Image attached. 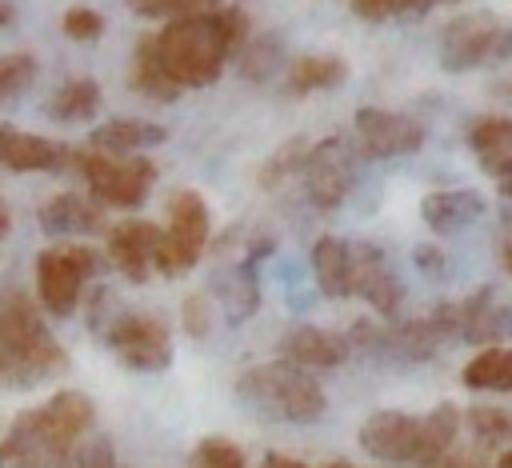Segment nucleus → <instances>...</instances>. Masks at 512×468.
Wrapping results in <instances>:
<instances>
[{
	"label": "nucleus",
	"mask_w": 512,
	"mask_h": 468,
	"mask_svg": "<svg viewBox=\"0 0 512 468\" xmlns=\"http://www.w3.org/2000/svg\"><path fill=\"white\" fill-rule=\"evenodd\" d=\"M244 40H248L244 8L188 12L168 20L160 32H152V48L180 92L216 84V76L224 72V60H232L244 48Z\"/></svg>",
	"instance_id": "f257e3e1"
},
{
	"label": "nucleus",
	"mask_w": 512,
	"mask_h": 468,
	"mask_svg": "<svg viewBox=\"0 0 512 468\" xmlns=\"http://www.w3.org/2000/svg\"><path fill=\"white\" fill-rule=\"evenodd\" d=\"M96 424V408L84 392L64 388L48 404L12 420L0 440V468H72L80 436Z\"/></svg>",
	"instance_id": "f03ea898"
},
{
	"label": "nucleus",
	"mask_w": 512,
	"mask_h": 468,
	"mask_svg": "<svg viewBox=\"0 0 512 468\" xmlns=\"http://www.w3.org/2000/svg\"><path fill=\"white\" fill-rule=\"evenodd\" d=\"M460 432V408L456 404H436L428 416H408V412H372L360 424V448L384 464L396 468H436Z\"/></svg>",
	"instance_id": "7ed1b4c3"
},
{
	"label": "nucleus",
	"mask_w": 512,
	"mask_h": 468,
	"mask_svg": "<svg viewBox=\"0 0 512 468\" xmlns=\"http://www.w3.org/2000/svg\"><path fill=\"white\" fill-rule=\"evenodd\" d=\"M68 368V352L44 328L40 308L20 292H0V388H36Z\"/></svg>",
	"instance_id": "20e7f679"
},
{
	"label": "nucleus",
	"mask_w": 512,
	"mask_h": 468,
	"mask_svg": "<svg viewBox=\"0 0 512 468\" xmlns=\"http://www.w3.org/2000/svg\"><path fill=\"white\" fill-rule=\"evenodd\" d=\"M236 396L244 408L260 412L268 420H284V424H312L328 408L320 380L284 360L244 368L236 380Z\"/></svg>",
	"instance_id": "39448f33"
},
{
	"label": "nucleus",
	"mask_w": 512,
	"mask_h": 468,
	"mask_svg": "<svg viewBox=\"0 0 512 468\" xmlns=\"http://www.w3.org/2000/svg\"><path fill=\"white\" fill-rule=\"evenodd\" d=\"M452 336V320H448V304H436V312L420 316V320H400V324H372L360 320L352 324L348 348H360L376 360H428L444 340Z\"/></svg>",
	"instance_id": "423d86ee"
},
{
	"label": "nucleus",
	"mask_w": 512,
	"mask_h": 468,
	"mask_svg": "<svg viewBox=\"0 0 512 468\" xmlns=\"http://www.w3.org/2000/svg\"><path fill=\"white\" fill-rule=\"evenodd\" d=\"M68 164L84 176L88 192L112 208H140L156 184V164L148 156H108V152H72Z\"/></svg>",
	"instance_id": "0eeeda50"
},
{
	"label": "nucleus",
	"mask_w": 512,
	"mask_h": 468,
	"mask_svg": "<svg viewBox=\"0 0 512 468\" xmlns=\"http://www.w3.org/2000/svg\"><path fill=\"white\" fill-rule=\"evenodd\" d=\"M512 60V24L500 16H456L440 28V68L444 72H472Z\"/></svg>",
	"instance_id": "6e6552de"
},
{
	"label": "nucleus",
	"mask_w": 512,
	"mask_h": 468,
	"mask_svg": "<svg viewBox=\"0 0 512 468\" xmlns=\"http://www.w3.org/2000/svg\"><path fill=\"white\" fill-rule=\"evenodd\" d=\"M208 204L196 188H176L168 196V228L160 232V248H156V272L160 276H180L188 272L204 248H208Z\"/></svg>",
	"instance_id": "1a4fd4ad"
},
{
	"label": "nucleus",
	"mask_w": 512,
	"mask_h": 468,
	"mask_svg": "<svg viewBox=\"0 0 512 468\" xmlns=\"http://www.w3.org/2000/svg\"><path fill=\"white\" fill-rule=\"evenodd\" d=\"M100 260L88 244H48L36 256V296L52 316H72L84 284L96 276Z\"/></svg>",
	"instance_id": "9d476101"
},
{
	"label": "nucleus",
	"mask_w": 512,
	"mask_h": 468,
	"mask_svg": "<svg viewBox=\"0 0 512 468\" xmlns=\"http://www.w3.org/2000/svg\"><path fill=\"white\" fill-rule=\"evenodd\" d=\"M104 344L116 352V360L132 372H164L172 364V336L168 324L152 312H124L116 308L112 320L100 328Z\"/></svg>",
	"instance_id": "9b49d317"
},
{
	"label": "nucleus",
	"mask_w": 512,
	"mask_h": 468,
	"mask_svg": "<svg viewBox=\"0 0 512 468\" xmlns=\"http://www.w3.org/2000/svg\"><path fill=\"white\" fill-rule=\"evenodd\" d=\"M304 176V192L320 212H332L336 204H344V196L352 192V152L344 148L340 136L316 140L300 164Z\"/></svg>",
	"instance_id": "f8f14e48"
},
{
	"label": "nucleus",
	"mask_w": 512,
	"mask_h": 468,
	"mask_svg": "<svg viewBox=\"0 0 512 468\" xmlns=\"http://www.w3.org/2000/svg\"><path fill=\"white\" fill-rule=\"evenodd\" d=\"M356 136H360L364 156H376V160H392V156H408L424 148V128L412 116L388 112V108H360Z\"/></svg>",
	"instance_id": "ddd939ff"
},
{
	"label": "nucleus",
	"mask_w": 512,
	"mask_h": 468,
	"mask_svg": "<svg viewBox=\"0 0 512 468\" xmlns=\"http://www.w3.org/2000/svg\"><path fill=\"white\" fill-rule=\"evenodd\" d=\"M352 292L364 296L380 316H392L404 300L400 276L376 244H352Z\"/></svg>",
	"instance_id": "4468645a"
},
{
	"label": "nucleus",
	"mask_w": 512,
	"mask_h": 468,
	"mask_svg": "<svg viewBox=\"0 0 512 468\" xmlns=\"http://www.w3.org/2000/svg\"><path fill=\"white\" fill-rule=\"evenodd\" d=\"M468 148L500 196H512V116H476L468 124Z\"/></svg>",
	"instance_id": "2eb2a0df"
},
{
	"label": "nucleus",
	"mask_w": 512,
	"mask_h": 468,
	"mask_svg": "<svg viewBox=\"0 0 512 468\" xmlns=\"http://www.w3.org/2000/svg\"><path fill=\"white\" fill-rule=\"evenodd\" d=\"M160 248V228L152 220H124L108 232V260L128 276L132 284H144Z\"/></svg>",
	"instance_id": "dca6fc26"
},
{
	"label": "nucleus",
	"mask_w": 512,
	"mask_h": 468,
	"mask_svg": "<svg viewBox=\"0 0 512 468\" xmlns=\"http://www.w3.org/2000/svg\"><path fill=\"white\" fill-rule=\"evenodd\" d=\"M348 336L340 332H328V328H316V324H296L280 336V360L284 364H296L304 372L312 368H340L348 360Z\"/></svg>",
	"instance_id": "f3484780"
},
{
	"label": "nucleus",
	"mask_w": 512,
	"mask_h": 468,
	"mask_svg": "<svg viewBox=\"0 0 512 468\" xmlns=\"http://www.w3.org/2000/svg\"><path fill=\"white\" fill-rule=\"evenodd\" d=\"M448 316H452V336H460L468 344L500 340L508 332V324H512V312L504 304H496L492 288H480V292L448 304Z\"/></svg>",
	"instance_id": "a211bd4d"
},
{
	"label": "nucleus",
	"mask_w": 512,
	"mask_h": 468,
	"mask_svg": "<svg viewBox=\"0 0 512 468\" xmlns=\"http://www.w3.org/2000/svg\"><path fill=\"white\" fill-rule=\"evenodd\" d=\"M68 156H72V148L60 140L0 124V164L12 172H56L68 164Z\"/></svg>",
	"instance_id": "6ab92c4d"
},
{
	"label": "nucleus",
	"mask_w": 512,
	"mask_h": 468,
	"mask_svg": "<svg viewBox=\"0 0 512 468\" xmlns=\"http://www.w3.org/2000/svg\"><path fill=\"white\" fill-rule=\"evenodd\" d=\"M268 248H272V244H260V248H252V252H248L240 264L220 268V272L212 276V292L220 296L228 324H240V320H248V316L260 308V276H256V256H264Z\"/></svg>",
	"instance_id": "aec40b11"
},
{
	"label": "nucleus",
	"mask_w": 512,
	"mask_h": 468,
	"mask_svg": "<svg viewBox=\"0 0 512 468\" xmlns=\"http://www.w3.org/2000/svg\"><path fill=\"white\" fill-rule=\"evenodd\" d=\"M488 212L484 196L476 188H440V192H428L420 200V216L424 224L436 232V236H452V232H464L468 224H476L480 216Z\"/></svg>",
	"instance_id": "412c9836"
},
{
	"label": "nucleus",
	"mask_w": 512,
	"mask_h": 468,
	"mask_svg": "<svg viewBox=\"0 0 512 468\" xmlns=\"http://www.w3.org/2000/svg\"><path fill=\"white\" fill-rule=\"evenodd\" d=\"M36 220H40V228L48 236H88V232L104 228L100 208L92 200H84L80 192H56L52 200L40 204Z\"/></svg>",
	"instance_id": "4be33fe9"
},
{
	"label": "nucleus",
	"mask_w": 512,
	"mask_h": 468,
	"mask_svg": "<svg viewBox=\"0 0 512 468\" xmlns=\"http://www.w3.org/2000/svg\"><path fill=\"white\" fill-rule=\"evenodd\" d=\"M312 276L324 296H332V300L352 296V244L324 232L312 244Z\"/></svg>",
	"instance_id": "5701e85b"
},
{
	"label": "nucleus",
	"mask_w": 512,
	"mask_h": 468,
	"mask_svg": "<svg viewBox=\"0 0 512 468\" xmlns=\"http://www.w3.org/2000/svg\"><path fill=\"white\" fill-rule=\"evenodd\" d=\"M168 140V128L148 124V120H108L100 128H92L88 148L108 152V156H136L140 148H156Z\"/></svg>",
	"instance_id": "b1692460"
},
{
	"label": "nucleus",
	"mask_w": 512,
	"mask_h": 468,
	"mask_svg": "<svg viewBox=\"0 0 512 468\" xmlns=\"http://www.w3.org/2000/svg\"><path fill=\"white\" fill-rule=\"evenodd\" d=\"M344 76H348V64L340 56L308 52V56H296L292 60V68H288V92H296V96L324 92V88L344 84Z\"/></svg>",
	"instance_id": "393cba45"
},
{
	"label": "nucleus",
	"mask_w": 512,
	"mask_h": 468,
	"mask_svg": "<svg viewBox=\"0 0 512 468\" xmlns=\"http://www.w3.org/2000/svg\"><path fill=\"white\" fill-rule=\"evenodd\" d=\"M460 380L476 392H512V348H500V344L480 348L464 364Z\"/></svg>",
	"instance_id": "a878e982"
},
{
	"label": "nucleus",
	"mask_w": 512,
	"mask_h": 468,
	"mask_svg": "<svg viewBox=\"0 0 512 468\" xmlns=\"http://www.w3.org/2000/svg\"><path fill=\"white\" fill-rule=\"evenodd\" d=\"M132 88H136L140 96H148V100H160V104H168V100L180 96V88L172 84V76L164 72L160 56H156V48H152V36H144V40L136 44V52H132Z\"/></svg>",
	"instance_id": "bb28decb"
},
{
	"label": "nucleus",
	"mask_w": 512,
	"mask_h": 468,
	"mask_svg": "<svg viewBox=\"0 0 512 468\" xmlns=\"http://www.w3.org/2000/svg\"><path fill=\"white\" fill-rule=\"evenodd\" d=\"M96 108H100V84H96L92 76L64 80V84L56 88V96L48 100V116H52V120H64V124L88 120V116H96Z\"/></svg>",
	"instance_id": "cd10ccee"
},
{
	"label": "nucleus",
	"mask_w": 512,
	"mask_h": 468,
	"mask_svg": "<svg viewBox=\"0 0 512 468\" xmlns=\"http://www.w3.org/2000/svg\"><path fill=\"white\" fill-rule=\"evenodd\" d=\"M464 420H468V428H472L480 448H508L512 444V412L508 408L476 404V408H468Z\"/></svg>",
	"instance_id": "c85d7f7f"
},
{
	"label": "nucleus",
	"mask_w": 512,
	"mask_h": 468,
	"mask_svg": "<svg viewBox=\"0 0 512 468\" xmlns=\"http://www.w3.org/2000/svg\"><path fill=\"white\" fill-rule=\"evenodd\" d=\"M240 56V76L244 80H268L276 68H280V36H256V40H244V48L236 52Z\"/></svg>",
	"instance_id": "c756f323"
},
{
	"label": "nucleus",
	"mask_w": 512,
	"mask_h": 468,
	"mask_svg": "<svg viewBox=\"0 0 512 468\" xmlns=\"http://www.w3.org/2000/svg\"><path fill=\"white\" fill-rule=\"evenodd\" d=\"M308 148H312V140H304V136H292L288 144H280L264 164H260V188H276L280 180H288L292 172H300V164H304V156H308Z\"/></svg>",
	"instance_id": "7c9ffc66"
},
{
	"label": "nucleus",
	"mask_w": 512,
	"mask_h": 468,
	"mask_svg": "<svg viewBox=\"0 0 512 468\" xmlns=\"http://www.w3.org/2000/svg\"><path fill=\"white\" fill-rule=\"evenodd\" d=\"M188 468H248V464H244L240 444H232V440H224V436H204V440L192 448Z\"/></svg>",
	"instance_id": "2f4dec72"
},
{
	"label": "nucleus",
	"mask_w": 512,
	"mask_h": 468,
	"mask_svg": "<svg viewBox=\"0 0 512 468\" xmlns=\"http://www.w3.org/2000/svg\"><path fill=\"white\" fill-rule=\"evenodd\" d=\"M36 80V56L32 52H12L0 56V100L20 96L28 84Z\"/></svg>",
	"instance_id": "473e14b6"
},
{
	"label": "nucleus",
	"mask_w": 512,
	"mask_h": 468,
	"mask_svg": "<svg viewBox=\"0 0 512 468\" xmlns=\"http://www.w3.org/2000/svg\"><path fill=\"white\" fill-rule=\"evenodd\" d=\"M60 28H64L68 40H96L104 32V16L96 8H68Z\"/></svg>",
	"instance_id": "72a5a7b5"
},
{
	"label": "nucleus",
	"mask_w": 512,
	"mask_h": 468,
	"mask_svg": "<svg viewBox=\"0 0 512 468\" xmlns=\"http://www.w3.org/2000/svg\"><path fill=\"white\" fill-rule=\"evenodd\" d=\"M124 4L148 20H176V16H188L200 8V0H124Z\"/></svg>",
	"instance_id": "f704fd0d"
},
{
	"label": "nucleus",
	"mask_w": 512,
	"mask_h": 468,
	"mask_svg": "<svg viewBox=\"0 0 512 468\" xmlns=\"http://www.w3.org/2000/svg\"><path fill=\"white\" fill-rule=\"evenodd\" d=\"M180 320H184V332H188V336L204 340V336H208V328H212V308H208V296H204V292L188 296V300H184V308H180Z\"/></svg>",
	"instance_id": "c9c22d12"
},
{
	"label": "nucleus",
	"mask_w": 512,
	"mask_h": 468,
	"mask_svg": "<svg viewBox=\"0 0 512 468\" xmlns=\"http://www.w3.org/2000/svg\"><path fill=\"white\" fill-rule=\"evenodd\" d=\"M72 460H76V468H120V464H116V448H112L108 436H96V440L84 444L80 456H72Z\"/></svg>",
	"instance_id": "e433bc0d"
},
{
	"label": "nucleus",
	"mask_w": 512,
	"mask_h": 468,
	"mask_svg": "<svg viewBox=\"0 0 512 468\" xmlns=\"http://www.w3.org/2000/svg\"><path fill=\"white\" fill-rule=\"evenodd\" d=\"M436 468H492V464H484V456H476L472 448H452Z\"/></svg>",
	"instance_id": "4c0bfd02"
},
{
	"label": "nucleus",
	"mask_w": 512,
	"mask_h": 468,
	"mask_svg": "<svg viewBox=\"0 0 512 468\" xmlns=\"http://www.w3.org/2000/svg\"><path fill=\"white\" fill-rule=\"evenodd\" d=\"M436 4H456V0H388V12L392 16H420Z\"/></svg>",
	"instance_id": "58836bf2"
},
{
	"label": "nucleus",
	"mask_w": 512,
	"mask_h": 468,
	"mask_svg": "<svg viewBox=\"0 0 512 468\" xmlns=\"http://www.w3.org/2000/svg\"><path fill=\"white\" fill-rule=\"evenodd\" d=\"M416 264H420L428 276H440V272H444V256H440L436 248H420V252H416Z\"/></svg>",
	"instance_id": "ea45409f"
},
{
	"label": "nucleus",
	"mask_w": 512,
	"mask_h": 468,
	"mask_svg": "<svg viewBox=\"0 0 512 468\" xmlns=\"http://www.w3.org/2000/svg\"><path fill=\"white\" fill-rule=\"evenodd\" d=\"M260 468H308V464H300V460H292V456H284V452H268Z\"/></svg>",
	"instance_id": "a19ab883"
},
{
	"label": "nucleus",
	"mask_w": 512,
	"mask_h": 468,
	"mask_svg": "<svg viewBox=\"0 0 512 468\" xmlns=\"http://www.w3.org/2000/svg\"><path fill=\"white\" fill-rule=\"evenodd\" d=\"M500 264H504V272H512V236L500 244Z\"/></svg>",
	"instance_id": "79ce46f5"
},
{
	"label": "nucleus",
	"mask_w": 512,
	"mask_h": 468,
	"mask_svg": "<svg viewBox=\"0 0 512 468\" xmlns=\"http://www.w3.org/2000/svg\"><path fill=\"white\" fill-rule=\"evenodd\" d=\"M12 20H16V12H12V4H4V0H0V28H4V24H12Z\"/></svg>",
	"instance_id": "37998d69"
},
{
	"label": "nucleus",
	"mask_w": 512,
	"mask_h": 468,
	"mask_svg": "<svg viewBox=\"0 0 512 468\" xmlns=\"http://www.w3.org/2000/svg\"><path fill=\"white\" fill-rule=\"evenodd\" d=\"M496 468H512V444L500 452V460H496Z\"/></svg>",
	"instance_id": "c03bdc74"
},
{
	"label": "nucleus",
	"mask_w": 512,
	"mask_h": 468,
	"mask_svg": "<svg viewBox=\"0 0 512 468\" xmlns=\"http://www.w3.org/2000/svg\"><path fill=\"white\" fill-rule=\"evenodd\" d=\"M4 232H8V208L0 204V236H4Z\"/></svg>",
	"instance_id": "a18cd8bd"
},
{
	"label": "nucleus",
	"mask_w": 512,
	"mask_h": 468,
	"mask_svg": "<svg viewBox=\"0 0 512 468\" xmlns=\"http://www.w3.org/2000/svg\"><path fill=\"white\" fill-rule=\"evenodd\" d=\"M328 468H352V464H340V460H336V464H328Z\"/></svg>",
	"instance_id": "49530a36"
},
{
	"label": "nucleus",
	"mask_w": 512,
	"mask_h": 468,
	"mask_svg": "<svg viewBox=\"0 0 512 468\" xmlns=\"http://www.w3.org/2000/svg\"><path fill=\"white\" fill-rule=\"evenodd\" d=\"M504 224H508V228H512V212H508V216H504Z\"/></svg>",
	"instance_id": "de8ad7c7"
},
{
	"label": "nucleus",
	"mask_w": 512,
	"mask_h": 468,
	"mask_svg": "<svg viewBox=\"0 0 512 468\" xmlns=\"http://www.w3.org/2000/svg\"><path fill=\"white\" fill-rule=\"evenodd\" d=\"M208 4H224V0H208Z\"/></svg>",
	"instance_id": "09e8293b"
}]
</instances>
